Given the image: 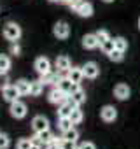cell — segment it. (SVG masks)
Segmentation results:
<instances>
[{
	"mask_svg": "<svg viewBox=\"0 0 140 149\" xmlns=\"http://www.w3.org/2000/svg\"><path fill=\"white\" fill-rule=\"evenodd\" d=\"M123 54H124V51H119V49H114L110 54H109V58L112 60V61H121L123 60Z\"/></svg>",
	"mask_w": 140,
	"mask_h": 149,
	"instance_id": "4dcf8cb0",
	"label": "cell"
},
{
	"mask_svg": "<svg viewBox=\"0 0 140 149\" xmlns=\"http://www.w3.org/2000/svg\"><path fill=\"white\" fill-rule=\"evenodd\" d=\"M35 135H37V137H39V140H40V142H42V144H44V146H46V144H49V142H51V140H53V139H54V137H53V133H51V130H49V128H47V130H42V132H37V133H35Z\"/></svg>",
	"mask_w": 140,
	"mask_h": 149,
	"instance_id": "d6986e66",
	"label": "cell"
},
{
	"mask_svg": "<svg viewBox=\"0 0 140 149\" xmlns=\"http://www.w3.org/2000/svg\"><path fill=\"white\" fill-rule=\"evenodd\" d=\"M103 2H107V4H110V2H114V0H103Z\"/></svg>",
	"mask_w": 140,
	"mask_h": 149,
	"instance_id": "ab89813d",
	"label": "cell"
},
{
	"mask_svg": "<svg viewBox=\"0 0 140 149\" xmlns=\"http://www.w3.org/2000/svg\"><path fill=\"white\" fill-rule=\"evenodd\" d=\"M100 47H102V51L105 53V54H110L114 49H116V44H114V39H109V40H105L103 44H100Z\"/></svg>",
	"mask_w": 140,
	"mask_h": 149,
	"instance_id": "603a6c76",
	"label": "cell"
},
{
	"mask_svg": "<svg viewBox=\"0 0 140 149\" xmlns=\"http://www.w3.org/2000/svg\"><path fill=\"white\" fill-rule=\"evenodd\" d=\"M9 147V137L6 133H0V149H7Z\"/></svg>",
	"mask_w": 140,
	"mask_h": 149,
	"instance_id": "836d02e7",
	"label": "cell"
},
{
	"mask_svg": "<svg viewBox=\"0 0 140 149\" xmlns=\"http://www.w3.org/2000/svg\"><path fill=\"white\" fill-rule=\"evenodd\" d=\"M9 86V77H7V72H0V91L6 90Z\"/></svg>",
	"mask_w": 140,
	"mask_h": 149,
	"instance_id": "f1b7e54d",
	"label": "cell"
},
{
	"mask_svg": "<svg viewBox=\"0 0 140 149\" xmlns=\"http://www.w3.org/2000/svg\"><path fill=\"white\" fill-rule=\"evenodd\" d=\"M67 93L65 91H61L58 86H54L51 91H49V95H47V98H49V102L51 104H58V105H61L63 102H67Z\"/></svg>",
	"mask_w": 140,
	"mask_h": 149,
	"instance_id": "7a4b0ae2",
	"label": "cell"
},
{
	"mask_svg": "<svg viewBox=\"0 0 140 149\" xmlns=\"http://www.w3.org/2000/svg\"><path fill=\"white\" fill-rule=\"evenodd\" d=\"M77 146H76V142L74 140H65L63 137H61V149H76Z\"/></svg>",
	"mask_w": 140,
	"mask_h": 149,
	"instance_id": "d6a6232c",
	"label": "cell"
},
{
	"mask_svg": "<svg viewBox=\"0 0 140 149\" xmlns=\"http://www.w3.org/2000/svg\"><path fill=\"white\" fill-rule=\"evenodd\" d=\"M72 111H74L72 105L67 104V102H63L60 105V109H58V118H70V112H72Z\"/></svg>",
	"mask_w": 140,
	"mask_h": 149,
	"instance_id": "ffe728a7",
	"label": "cell"
},
{
	"mask_svg": "<svg viewBox=\"0 0 140 149\" xmlns=\"http://www.w3.org/2000/svg\"><path fill=\"white\" fill-rule=\"evenodd\" d=\"M46 149H61V139H53L49 144H46Z\"/></svg>",
	"mask_w": 140,
	"mask_h": 149,
	"instance_id": "1f68e13d",
	"label": "cell"
},
{
	"mask_svg": "<svg viewBox=\"0 0 140 149\" xmlns=\"http://www.w3.org/2000/svg\"><path fill=\"white\" fill-rule=\"evenodd\" d=\"M9 111H11V116H12V118H16V119H21V118H25V116H26V105H25L23 102H19V100L12 102Z\"/></svg>",
	"mask_w": 140,
	"mask_h": 149,
	"instance_id": "3957f363",
	"label": "cell"
},
{
	"mask_svg": "<svg viewBox=\"0 0 140 149\" xmlns=\"http://www.w3.org/2000/svg\"><path fill=\"white\" fill-rule=\"evenodd\" d=\"M11 68V60L6 54H0V72H7Z\"/></svg>",
	"mask_w": 140,
	"mask_h": 149,
	"instance_id": "484cf974",
	"label": "cell"
},
{
	"mask_svg": "<svg viewBox=\"0 0 140 149\" xmlns=\"http://www.w3.org/2000/svg\"><path fill=\"white\" fill-rule=\"evenodd\" d=\"M54 65H56V68H58V72H68L70 70V60H68V56H58L56 58V61H54Z\"/></svg>",
	"mask_w": 140,
	"mask_h": 149,
	"instance_id": "9a60e30c",
	"label": "cell"
},
{
	"mask_svg": "<svg viewBox=\"0 0 140 149\" xmlns=\"http://www.w3.org/2000/svg\"><path fill=\"white\" fill-rule=\"evenodd\" d=\"M60 81H61L60 72H53V70H49V72H46V74H42V76H40V83H42V84H53V86H58Z\"/></svg>",
	"mask_w": 140,
	"mask_h": 149,
	"instance_id": "277c9868",
	"label": "cell"
},
{
	"mask_svg": "<svg viewBox=\"0 0 140 149\" xmlns=\"http://www.w3.org/2000/svg\"><path fill=\"white\" fill-rule=\"evenodd\" d=\"M82 2H84V0H74V2L70 4V9H72L74 13H77V11H79V7L82 6Z\"/></svg>",
	"mask_w": 140,
	"mask_h": 149,
	"instance_id": "e575fe53",
	"label": "cell"
},
{
	"mask_svg": "<svg viewBox=\"0 0 140 149\" xmlns=\"http://www.w3.org/2000/svg\"><path fill=\"white\" fill-rule=\"evenodd\" d=\"M32 128H33L35 133H37V132H42V130H47V128H49V121H47L44 116H35V118L32 119Z\"/></svg>",
	"mask_w": 140,
	"mask_h": 149,
	"instance_id": "30bf717a",
	"label": "cell"
},
{
	"mask_svg": "<svg viewBox=\"0 0 140 149\" xmlns=\"http://www.w3.org/2000/svg\"><path fill=\"white\" fill-rule=\"evenodd\" d=\"M114 44H116V49H119V51H126V49H128V42H126V39H123V37L114 39Z\"/></svg>",
	"mask_w": 140,
	"mask_h": 149,
	"instance_id": "4316f807",
	"label": "cell"
},
{
	"mask_svg": "<svg viewBox=\"0 0 140 149\" xmlns=\"http://www.w3.org/2000/svg\"><path fill=\"white\" fill-rule=\"evenodd\" d=\"M35 70L40 74H46V72H49L51 70V61L47 60V58H44V56H40V58H37L35 60Z\"/></svg>",
	"mask_w": 140,
	"mask_h": 149,
	"instance_id": "8fae6325",
	"label": "cell"
},
{
	"mask_svg": "<svg viewBox=\"0 0 140 149\" xmlns=\"http://www.w3.org/2000/svg\"><path fill=\"white\" fill-rule=\"evenodd\" d=\"M30 149H42V146H40V144H33V142H32V147H30Z\"/></svg>",
	"mask_w": 140,
	"mask_h": 149,
	"instance_id": "74e56055",
	"label": "cell"
},
{
	"mask_svg": "<svg viewBox=\"0 0 140 149\" xmlns=\"http://www.w3.org/2000/svg\"><path fill=\"white\" fill-rule=\"evenodd\" d=\"M72 2H74V0H61V4H67V6H70Z\"/></svg>",
	"mask_w": 140,
	"mask_h": 149,
	"instance_id": "f35d334b",
	"label": "cell"
},
{
	"mask_svg": "<svg viewBox=\"0 0 140 149\" xmlns=\"http://www.w3.org/2000/svg\"><path fill=\"white\" fill-rule=\"evenodd\" d=\"M96 39H98V42H100V44H103L105 40H109V39H110V35H109V32H107V30H98V32H96Z\"/></svg>",
	"mask_w": 140,
	"mask_h": 149,
	"instance_id": "f546056e",
	"label": "cell"
},
{
	"mask_svg": "<svg viewBox=\"0 0 140 149\" xmlns=\"http://www.w3.org/2000/svg\"><path fill=\"white\" fill-rule=\"evenodd\" d=\"M82 46H84L86 49H95V47H98L100 42H98V39H96V33H88V35H84V37H82Z\"/></svg>",
	"mask_w": 140,
	"mask_h": 149,
	"instance_id": "5bb4252c",
	"label": "cell"
},
{
	"mask_svg": "<svg viewBox=\"0 0 140 149\" xmlns=\"http://www.w3.org/2000/svg\"><path fill=\"white\" fill-rule=\"evenodd\" d=\"M98 72H100V68H98V65L95 61H86L84 67H82V74L88 79H95L98 76Z\"/></svg>",
	"mask_w": 140,
	"mask_h": 149,
	"instance_id": "8992f818",
	"label": "cell"
},
{
	"mask_svg": "<svg viewBox=\"0 0 140 149\" xmlns=\"http://www.w3.org/2000/svg\"><path fill=\"white\" fill-rule=\"evenodd\" d=\"M4 37L11 42H16L21 37V26L16 25V23H7L4 26Z\"/></svg>",
	"mask_w": 140,
	"mask_h": 149,
	"instance_id": "6da1fadb",
	"label": "cell"
},
{
	"mask_svg": "<svg viewBox=\"0 0 140 149\" xmlns=\"http://www.w3.org/2000/svg\"><path fill=\"white\" fill-rule=\"evenodd\" d=\"M51 2H60V4H61V0H51Z\"/></svg>",
	"mask_w": 140,
	"mask_h": 149,
	"instance_id": "60d3db41",
	"label": "cell"
},
{
	"mask_svg": "<svg viewBox=\"0 0 140 149\" xmlns=\"http://www.w3.org/2000/svg\"><path fill=\"white\" fill-rule=\"evenodd\" d=\"M79 147H81V149H96L93 142H82V144H81Z\"/></svg>",
	"mask_w": 140,
	"mask_h": 149,
	"instance_id": "8d00e7d4",
	"label": "cell"
},
{
	"mask_svg": "<svg viewBox=\"0 0 140 149\" xmlns=\"http://www.w3.org/2000/svg\"><path fill=\"white\" fill-rule=\"evenodd\" d=\"M77 14H79L81 18H89V16L93 14V6H91L89 2H82V6L79 7Z\"/></svg>",
	"mask_w": 140,
	"mask_h": 149,
	"instance_id": "2e32d148",
	"label": "cell"
},
{
	"mask_svg": "<svg viewBox=\"0 0 140 149\" xmlns=\"http://www.w3.org/2000/svg\"><path fill=\"white\" fill-rule=\"evenodd\" d=\"M2 93H4V100H6V102H9V104L16 102V100H18V98L21 97V93L18 91V88H16L14 84H12V86L9 84V86H7L6 90H2Z\"/></svg>",
	"mask_w": 140,
	"mask_h": 149,
	"instance_id": "ba28073f",
	"label": "cell"
},
{
	"mask_svg": "<svg viewBox=\"0 0 140 149\" xmlns=\"http://www.w3.org/2000/svg\"><path fill=\"white\" fill-rule=\"evenodd\" d=\"M70 119H72L74 125H79V123L82 121V111H81L79 107H76L72 112H70Z\"/></svg>",
	"mask_w": 140,
	"mask_h": 149,
	"instance_id": "cb8c5ba5",
	"label": "cell"
},
{
	"mask_svg": "<svg viewBox=\"0 0 140 149\" xmlns=\"http://www.w3.org/2000/svg\"><path fill=\"white\" fill-rule=\"evenodd\" d=\"M18 149H30L32 147V139H19L16 144Z\"/></svg>",
	"mask_w": 140,
	"mask_h": 149,
	"instance_id": "83f0119b",
	"label": "cell"
},
{
	"mask_svg": "<svg viewBox=\"0 0 140 149\" xmlns=\"http://www.w3.org/2000/svg\"><path fill=\"white\" fill-rule=\"evenodd\" d=\"M63 139H65V140H74V142H77L79 133H77V130H76V128H70V130L63 132Z\"/></svg>",
	"mask_w": 140,
	"mask_h": 149,
	"instance_id": "d4e9b609",
	"label": "cell"
},
{
	"mask_svg": "<svg viewBox=\"0 0 140 149\" xmlns=\"http://www.w3.org/2000/svg\"><path fill=\"white\" fill-rule=\"evenodd\" d=\"M42 91H44V84L40 83V79L30 83V97H39Z\"/></svg>",
	"mask_w": 140,
	"mask_h": 149,
	"instance_id": "ac0fdd59",
	"label": "cell"
},
{
	"mask_svg": "<svg viewBox=\"0 0 140 149\" xmlns=\"http://www.w3.org/2000/svg\"><path fill=\"white\" fill-rule=\"evenodd\" d=\"M114 97L117 98V100H126V98H130V88H128V84H117L116 88H114Z\"/></svg>",
	"mask_w": 140,
	"mask_h": 149,
	"instance_id": "4fadbf2b",
	"label": "cell"
},
{
	"mask_svg": "<svg viewBox=\"0 0 140 149\" xmlns=\"http://www.w3.org/2000/svg\"><path fill=\"white\" fill-rule=\"evenodd\" d=\"M76 149H81V147H76Z\"/></svg>",
	"mask_w": 140,
	"mask_h": 149,
	"instance_id": "7bdbcfd3",
	"label": "cell"
},
{
	"mask_svg": "<svg viewBox=\"0 0 140 149\" xmlns=\"http://www.w3.org/2000/svg\"><path fill=\"white\" fill-rule=\"evenodd\" d=\"M19 53H21V47H19V44L12 42V46H11V54H14V56H19Z\"/></svg>",
	"mask_w": 140,
	"mask_h": 149,
	"instance_id": "d590c367",
	"label": "cell"
},
{
	"mask_svg": "<svg viewBox=\"0 0 140 149\" xmlns=\"http://www.w3.org/2000/svg\"><path fill=\"white\" fill-rule=\"evenodd\" d=\"M68 79L72 81V83H81L84 79V74H82V67H70L68 70Z\"/></svg>",
	"mask_w": 140,
	"mask_h": 149,
	"instance_id": "7c38bea8",
	"label": "cell"
},
{
	"mask_svg": "<svg viewBox=\"0 0 140 149\" xmlns=\"http://www.w3.org/2000/svg\"><path fill=\"white\" fill-rule=\"evenodd\" d=\"M14 86L18 88V91H19L21 95H30V81H26V79H19V81H16Z\"/></svg>",
	"mask_w": 140,
	"mask_h": 149,
	"instance_id": "e0dca14e",
	"label": "cell"
},
{
	"mask_svg": "<svg viewBox=\"0 0 140 149\" xmlns=\"http://www.w3.org/2000/svg\"><path fill=\"white\" fill-rule=\"evenodd\" d=\"M138 28H140V18H138Z\"/></svg>",
	"mask_w": 140,
	"mask_h": 149,
	"instance_id": "b9f144b4",
	"label": "cell"
},
{
	"mask_svg": "<svg viewBox=\"0 0 140 149\" xmlns=\"http://www.w3.org/2000/svg\"><path fill=\"white\" fill-rule=\"evenodd\" d=\"M58 88L61 91H65L67 95H70V93H74L76 90H79V84L77 83H72L68 77H61V81L58 83Z\"/></svg>",
	"mask_w": 140,
	"mask_h": 149,
	"instance_id": "52a82bcc",
	"label": "cell"
},
{
	"mask_svg": "<svg viewBox=\"0 0 140 149\" xmlns=\"http://www.w3.org/2000/svg\"><path fill=\"white\" fill-rule=\"evenodd\" d=\"M70 97H72L74 98V102L77 104V105H82L84 102H86V93L79 88V90H76L74 93H70Z\"/></svg>",
	"mask_w": 140,
	"mask_h": 149,
	"instance_id": "44dd1931",
	"label": "cell"
},
{
	"mask_svg": "<svg viewBox=\"0 0 140 149\" xmlns=\"http://www.w3.org/2000/svg\"><path fill=\"white\" fill-rule=\"evenodd\" d=\"M100 116H102V119H103L105 123H112V121H116V118H117V111H116V107H112V105H105V107H102Z\"/></svg>",
	"mask_w": 140,
	"mask_h": 149,
	"instance_id": "9c48e42d",
	"label": "cell"
},
{
	"mask_svg": "<svg viewBox=\"0 0 140 149\" xmlns=\"http://www.w3.org/2000/svg\"><path fill=\"white\" fill-rule=\"evenodd\" d=\"M53 33H54V37H58V39H67L68 33H70L68 23H67V21H58V23L54 25V28H53Z\"/></svg>",
	"mask_w": 140,
	"mask_h": 149,
	"instance_id": "5b68a950",
	"label": "cell"
},
{
	"mask_svg": "<svg viewBox=\"0 0 140 149\" xmlns=\"http://www.w3.org/2000/svg\"><path fill=\"white\" fill-rule=\"evenodd\" d=\"M72 119L70 118H58V126H60V130L61 132H67V130H70L72 128Z\"/></svg>",
	"mask_w": 140,
	"mask_h": 149,
	"instance_id": "7402d4cb",
	"label": "cell"
}]
</instances>
